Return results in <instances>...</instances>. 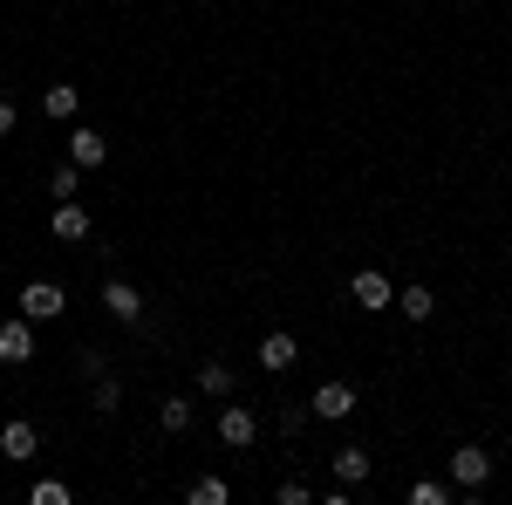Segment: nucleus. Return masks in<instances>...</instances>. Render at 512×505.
<instances>
[{
  "label": "nucleus",
  "mask_w": 512,
  "mask_h": 505,
  "mask_svg": "<svg viewBox=\"0 0 512 505\" xmlns=\"http://www.w3.org/2000/svg\"><path fill=\"white\" fill-rule=\"evenodd\" d=\"M451 478L465 485V499H478L485 478H492V451H485V444H458V451H451Z\"/></svg>",
  "instance_id": "obj_1"
},
{
  "label": "nucleus",
  "mask_w": 512,
  "mask_h": 505,
  "mask_svg": "<svg viewBox=\"0 0 512 505\" xmlns=\"http://www.w3.org/2000/svg\"><path fill=\"white\" fill-rule=\"evenodd\" d=\"M308 417H321V424H342V417H355V383H321L315 396H308Z\"/></svg>",
  "instance_id": "obj_2"
},
{
  "label": "nucleus",
  "mask_w": 512,
  "mask_h": 505,
  "mask_svg": "<svg viewBox=\"0 0 512 505\" xmlns=\"http://www.w3.org/2000/svg\"><path fill=\"white\" fill-rule=\"evenodd\" d=\"M62 308H69V294H62L55 280H28V287H21V314H28V321H62Z\"/></svg>",
  "instance_id": "obj_3"
},
{
  "label": "nucleus",
  "mask_w": 512,
  "mask_h": 505,
  "mask_svg": "<svg viewBox=\"0 0 512 505\" xmlns=\"http://www.w3.org/2000/svg\"><path fill=\"white\" fill-rule=\"evenodd\" d=\"M253 437H260V417H253L246 403H226V410H219V444H226V451H246Z\"/></svg>",
  "instance_id": "obj_4"
},
{
  "label": "nucleus",
  "mask_w": 512,
  "mask_h": 505,
  "mask_svg": "<svg viewBox=\"0 0 512 505\" xmlns=\"http://www.w3.org/2000/svg\"><path fill=\"white\" fill-rule=\"evenodd\" d=\"M349 301H355V308H369V314H383V308L396 301V287H390V280H383L376 267H362V273L349 280Z\"/></svg>",
  "instance_id": "obj_5"
},
{
  "label": "nucleus",
  "mask_w": 512,
  "mask_h": 505,
  "mask_svg": "<svg viewBox=\"0 0 512 505\" xmlns=\"http://www.w3.org/2000/svg\"><path fill=\"white\" fill-rule=\"evenodd\" d=\"M28 355H35V321H28V314H21V321H0V362L21 369Z\"/></svg>",
  "instance_id": "obj_6"
},
{
  "label": "nucleus",
  "mask_w": 512,
  "mask_h": 505,
  "mask_svg": "<svg viewBox=\"0 0 512 505\" xmlns=\"http://www.w3.org/2000/svg\"><path fill=\"white\" fill-rule=\"evenodd\" d=\"M35 451H41V430L28 424V417L0 424V458H7V465H21V458H35Z\"/></svg>",
  "instance_id": "obj_7"
},
{
  "label": "nucleus",
  "mask_w": 512,
  "mask_h": 505,
  "mask_svg": "<svg viewBox=\"0 0 512 505\" xmlns=\"http://www.w3.org/2000/svg\"><path fill=\"white\" fill-rule=\"evenodd\" d=\"M103 308L117 314V321H144V294L130 280H103Z\"/></svg>",
  "instance_id": "obj_8"
},
{
  "label": "nucleus",
  "mask_w": 512,
  "mask_h": 505,
  "mask_svg": "<svg viewBox=\"0 0 512 505\" xmlns=\"http://www.w3.org/2000/svg\"><path fill=\"white\" fill-rule=\"evenodd\" d=\"M294 362H301V342H294V335H287V328H274V335H267V342H260V369H294Z\"/></svg>",
  "instance_id": "obj_9"
},
{
  "label": "nucleus",
  "mask_w": 512,
  "mask_h": 505,
  "mask_svg": "<svg viewBox=\"0 0 512 505\" xmlns=\"http://www.w3.org/2000/svg\"><path fill=\"white\" fill-rule=\"evenodd\" d=\"M41 110H48V123H76V110H82L76 82H48V96H41Z\"/></svg>",
  "instance_id": "obj_10"
},
{
  "label": "nucleus",
  "mask_w": 512,
  "mask_h": 505,
  "mask_svg": "<svg viewBox=\"0 0 512 505\" xmlns=\"http://www.w3.org/2000/svg\"><path fill=\"white\" fill-rule=\"evenodd\" d=\"M69 157L76 164H110V137L103 130H69Z\"/></svg>",
  "instance_id": "obj_11"
},
{
  "label": "nucleus",
  "mask_w": 512,
  "mask_h": 505,
  "mask_svg": "<svg viewBox=\"0 0 512 505\" xmlns=\"http://www.w3.org/2000/svg\"><path fill=\"white\" fill-rule=\"evenodd\" d=\"M55 239H89V212L76 198H55Z\"/></svg>",
  "instance_id": "obj_12"
},
{
  "label": "nucleus",
  "mask_w": 512,
  "mask_h": 505,
  "mask_svg": "<svg viewBox=\"0 0 512 505\" xmlns=\"http://www.w3.org/2000/svg\"><path fill=\"white\" fill-rule=\"evenodd\" d=\"M328 465H335V478H342V485H362V478H369V451H362V444H342Z\"/></svg>",
  "instance_id": "obj_13"
},
{
  "label": "nucleus",
  "mask_w": 512,
  "mask_h": 505,
  "mask_svg": "<svg viewBox=\"0 0 512 505\" xmlns=\"http://www.w3.org/2000/svg\"><path fill=\"white\" fill-rule=\"evenodd\" d=\"M158 424H164V437H185V430H192V396H164Z\"/></svg>",
  "instance_id": "obj_14"
},
{
  "label": "nucleus",
  "mask_w": 512,
  "mask_h": 505,
  "mask_svg": "<svg viewBox=\"0 0 512 505\" xmlns=\"http://www.w3.org/2000/svg\"><path fill=\"white\" fill-rule=\"evenodd\" d=\"M185 499H192V505H226V499H233V485H226L219 471H205V478H192V485H185Z\"/></svg>",
  "instance_id": "obj_15"
},
{
  "label": "nucleus",
  "mask_w": 512,
  "mask_h": 505,
  "mask_svg": "<svg viewBox=\"0 0 512 505\" xmlns=\"http://www.w3.org/2000/svg\"><path fill=\"white\" fill-rule=\"evenodd\" d=\"M396 308L410 314V321H431V314H437V294H431V287H396Z\"/></svg>",
  "instance_id": "obj_16"
},
{
  "label": "nucleus",
  "mask_w": 512,
  "mask_h": 505,
  "mask_svg": "<svg viewBox=\"0 0 512 505\" xmlns=\"http://www.w3.org/2000/svg\"><path fill=\"white\" fill-rule=\"evenodd\" d=\"M198 389H205V396H233L239 376L226 369V362H205V369H198Z\"/></svg>",
  "instance_id": "obj_17"
},
{
  "label": "nucleus",
  "mask_w": 512,
  "mask_h": 505,
  "mask_svg": "<svg viewBox=\"0 0 512 505\" xmlns=\"http://www.w3.org/2000/svg\"><path fill=\"white\" fill-rule=\"evenodd\" d=\"M117 403H123L117 376H96V410H103V417H117Z\"/></svg>",
  "instance_id": "obj_18"
},
{
  "label": "nucleus",
  "mask_w": 512,
  "mask_h": 505,
  "mask_svg": "<svg viewBox=\"0 0 512 505\" xmlns=\"http://www.w3.org/2000/svg\"><path fill=\"white\" fill-rule=\"evenodd\" d=\"M76 192H82V164H76V157H69V164L55 171V198H76Z\"/></svg>",
  "instance_id": "obj_19"
},
{
  "label": "nucleus",
  "mask_w": 512,
  "mask_h": 505,
  "mask_svg": "<svg viewBox=\"0 0 512 505\" xmlns=\"http://www.w3.org/2000/svg\"><path fill=\"white\" fill-rule=\"evenodd\" d=\"M444 499H451V492H444L437 478H417V485H410V505H444Z\"/></svg>",
  "instance_id": "obj_20"
},
{
  "label": "nucleus",
  "mask_w": 512,
  "mask_h": 505,
  "mask_svg": "<svg viewBox=\"0 0 512 505\" xmlns=\"http://www.w3.org/2000/svg\"><path fill=\"white\" fill-rule=\"evenodd\" d=\"M35 505H69V485H62V478H41V485H35Z\"/></svg>",
  "instance_id": "obj_21"
},
{
  "label": "nucleus",
  "mask_w": 512,
  "mask_h": 505,
  "mask_svg": "<svg viewBox=\"0 0 512 505\" xmlns=\"http://www.w3.org/2000/svg\"><path fill=\"white\" fill-rule=\"evenodd\" d=\"M76 369L89 376V383H96V376H110V362H103V349H82V355H76Z\"/></svg>",
  "instance_id": "obj_22"
},
{
  "label": "nucleus",
  "mask_w": 512,
  "mask_h": 505,
  "mask_svg": "<svg viewBox=\"0 0 512 505\" xmlns=\"http://www.w3.org/2000/svg\"><path fill=\"white\" fill-rule=\"evenodd\" d=\"M308 499H315V492H308L301 478H287V485H280V505H308Z\"/></svg>",
  "instance_id": "obj_23"
},
{
  "label": "nucleus",
  "mask_w": 512,
  "mask_h": 505,
  "mask_svg": "<svg viewBox=\"0 0 512 505\" xmlns=\"http://www.w3.org/2000/svg\"><path fill=\"white\" fill-rule=\"evenodd\" d=\"M14 117H21V110H14V103H7V96H0V137H7V130H14Z\"/></svg>",
  "instance_id": "obj_24"
}]
</instances>
